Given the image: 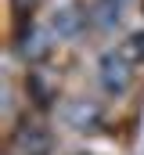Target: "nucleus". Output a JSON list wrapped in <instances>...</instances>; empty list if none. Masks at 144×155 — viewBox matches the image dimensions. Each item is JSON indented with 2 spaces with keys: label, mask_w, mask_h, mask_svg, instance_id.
<instances>
[{
  "label": "nucleus",
  "mask_w": 144,
  "mask_h": 155,
  "mask_svg": "<svg viewBox=\"0 0 144 155\" xmlns=\"http://www.w3.org/2000/svg\"><path fill=\"white\" fill-rule=\"evenodd\" d=\"M87 18H90V11H87L83 4H61V7L51 15V29L61 40H72V36H79V33L87 29Z\"/></svg>",
  "instance_id": "1"
},
{
  "label": "nucleus",
  "mask_w": 144,
  "mask_h": 155,
  "mask_svg": "<svg viewBox=\"0 0 144 155\" xmlns=\"http://www.w3.org/2000/svg\"><path fill=\"white\" fill-rule=\"evenodd\" d=\"M101 87H105L108 94H123L130 87V65H126L123 51L101 54Z\"/></svg>",
  "instance_id": "2"
},
{
  "label": "nucleus",
  "mask_w": 144,
  "mask_h": 155,
  "mask_svg": "<svg viewBox=\"0 0 144 155\" xmlns=\"http://www.w3.org/2000/svg\"><path fill=\"white\" fill-rule=\"evenodd\" d=\"M65 123L72 130H94L101 123V105L97 101H87V97H76L65 105Z\"/></svg>",
  "instance_id": "3"
},
{
  "label": "nucleus",
  "mask_w": 144,
  "mask_h": 155,
  "mask_svg": "<svg viewBox=\"0 0 144 155\" xmlns=\"http://www.w3.org/2000/svg\"><path fill=\"white\" fill-rule=\"evenodd\" d=\"M18 144L25 155H51V134L43 126H25L18 130Z\"/></svg>",
  "instance_id": "4"
},
{
  "label": "nucleus",
  "mask_w": 144,
  "mask_h": 155,
  "mask_svg": "<svg viewBox=\"0 0 144 155\" xmlns=\"http://www.w3.org/2000/svg\"><path fill=\"white\" fill-rule=\"evenodd\" d=\"M123 58L133 61V65H144V33H133V36L123 43Z\"/></svg>",
  "instance_id": "5"
},
{
  "label": "nucleus",
  "mask_w": 144,
  "mask_h": 155,
  "mask_svg": "<svg viewBox=\"0 0 144 155\" xmlns=\"http://www.w3.org/2000/svg\"><path fill=\"white\" fill-rule=\"evenodd\" d=\"M29 87H33V94H36V105H40V108H47L54 94H51V90L43 87V79H40V76H29Z\"/></svg>",
  "instance_id": "6"
},
{
  "label": "nucleus",
  "mask_w": 144,
  "mask_h": 155,
  "mask_svg": "<svg viewBox=\"0 0 144 155\" xmlns=\"http://www.w3.org/2000/svg\"><path fill=\"white\" fill-rule=\"evenodd\" d=\"M76 155H90V152H76Z\"/></svg>",
  "instance_id": "7"
}]
</instances>
